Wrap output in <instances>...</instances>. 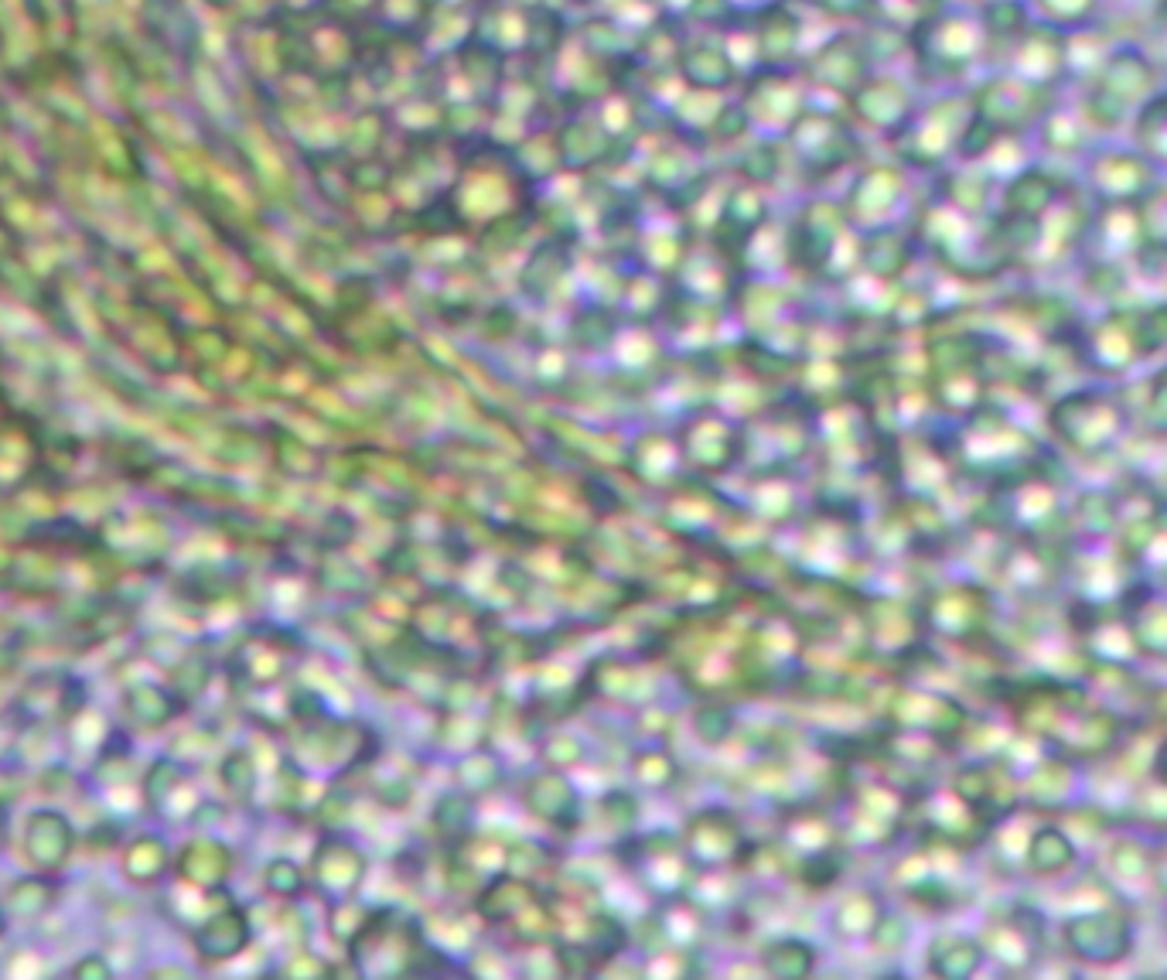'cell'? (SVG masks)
Listing matches in <instances>:
<instances>
[{
    "label": "cell",
    "instance_id": "obj_1",
    "mask_svg": "<svg viewBox=\"0 0 1167 980\" xmlns=\"http://www.w3.org/2000/svg\"><path fill=\"white\" fill-rule=\"evenodd\" d=\"M1072 861V848L1069 840L1055 830H1041L1031 844V864L1041 867V872H1055V867H1065Z\"/></svg>",
    "mask_w": 1167,
    "mask_h": 980
}]
</instances>
